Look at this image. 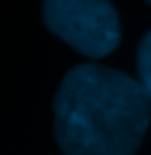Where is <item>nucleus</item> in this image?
Here are the masks:
<instances>
[{
    "instance_id": "f257e3e1",
    "label": "nucleus",
    "mask_w": 151,
    "mask_h": 155,
    "mask_svg": "<svg viewBox=\"0 0 151 155\" xmlns=\"http://www.w3.org/2000/svg\"><path fill=\"white\" fill-rule=\"evenodd\" d=\"M145 87L118 70L83 64L55 96V138L66 155H134L149 127Z\"/></svg>"
},
{
    "instance_id": "f03ea898",
    "label": "nucleus",
    "mask_w": 151,
    "mask_h": 155,
    "mask_svg": "<svg viewBox=\"0 0 151 155\" xmlns=\"http://www.w3.org/2000/svg\"><path fill=\"white\" fill-rule=\"evenodd\" d=\"M44 22L86 57H105L120 42V24L109 0H44Z\"/></svg>"
},
{
    "instance_id": "7ed1b4c3",
    "label": "nucleus",
    "mask_w": 151,
    "mask_h": 155,
    "mask_svg": "<svg viewBox=\"0 0 151 155\" xmlns=\"http://www.w3.org/2000/svg\"><path fill=\"white\" fill-rule=\"evenodd\" d=\"M138 74H140V85L145 87L147 96L151 98V31L143 37L138 48Z\"/></svg>"
},
{
    "instance_id": "20e7f679",
    "label": "nucleus",
    "mask_w": 151,
    "mask_h": 155,
    "mask_svg": "<svg viewBox=\"0 0 151 155\" xmlns=\"http://www.w3.org/2000/svg\"><path fill=\"white\" fill-rule=\"evenodd\" d=\"M147 2H149V5H151V0H147Z\"/></svg>"
}]
</instances>
